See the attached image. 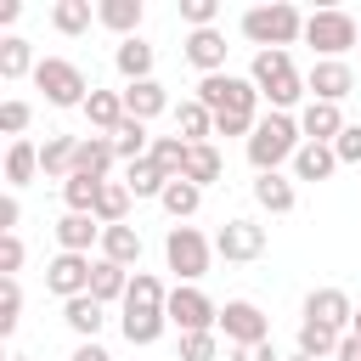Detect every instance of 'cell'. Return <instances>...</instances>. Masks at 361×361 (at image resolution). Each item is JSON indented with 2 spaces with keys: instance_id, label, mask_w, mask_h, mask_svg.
Returning <instances> with one entry per match:
<instances>
[{
  "instance_id": "cell-1",
  "label": "cell",
  "mask_w": 361,
  "mask_h": 361,
  "mask_svg": "<svg viewBox=\"0 0 361 361\" xmlns=\"http://www.w3.org/2000/svg\"><path fill=\"white\" fill-rule=\"evenodd\" d=\"M299 147H305L299 118H293V113H265V118L254 124V135H248V164H254V175H271V169L293 164Z\"/></svg>"
},
{
  "instance_id": "cell-2",
  "label": "cell",
  "mask_w": 361,
  "mask_h": 361,
  "mask_svg": "<svg viewBox=\"0 0 361 361\" xmlns=\"http://www.w3.org/2000/svg\"><path fill=\"white\" fill-rule=\"evenodd\" d=\"M248 79H254V90L271 102V113H288V107H299V96H310V90H305V73L293 68L288 51H254Z\"/></svg>"
},
{
  "instance_id": "cell-3",
  "label": "cell",
  "mask_w": 361,
  "mask_h": 361,
  "mask_svg": "<svg viewBox=\"0 0 361 361\" xmlns=\"http://www.w3.org/2000/svg\"><path fill=\"white\" fill-rule=\"evenodd\" d=\"M243 39L259 45V51H288L293 39H305V17H299V6H288V0L248 6V11H243Z\"/></svg>"
},
{
  "instance_id": "cell-4",
  "label": "cell",
  "mask_w": 361,
  "mask_h": 361,
  "mask_svg": "<svg viewBox=\"0 0 361 361\" xmlns=\"http://www.w3.org/2000/svg\"><path fill=\"white\" fill-rule=\"evenodd\" d=\"M305 45L316 51V62H344V51H361V23L338 6L310 11L305 17Z\"/></svg>"
},
{
  "instance_id": "cell-5",
  "label": "cell",
  "mask_w": 361,
  "mask_h": 361,
  "mask_svg": "<svg viewBox=\"0 0 361 361\" xmlns=\"http://www.w3.org/2000/svg\"><path fill=\"white\" fill-rule=\"evenodd\" d=\"M34 85L45 90V102L51 107H85L90 102V79H85V68L79 62H68V56H39V68H34Z\"/></svg>"
},
{
  "instance_id": "cell-6",
  "label": "cell",
  "mask_w": 361,
  "mask_h": 361,
  "mask_svg": "<svg viewBox=\"0 0 361 361\" xmlns=\"http://www.w3.org/2000/svg\"><path fill=\"white\" fill-rule=\"evenodd\" d=\"M164 259H169V271H175L180 282H197V276H209L214 243H209L197 226H169V237H164Z\"/></svg>"
},
{
  "instance_id": "cell-7",
  "label": "cell",
  "mask_w": 361,
  "mask_h": 361,
  "mask_svg": "<svg viewBox=\"0 0 361 361\" xmlns=\"http://www.w3.org/2000/svg\"><path fill=\"white\" fill-rule=\"evenodd\" d=\"M164 310H169V322H175L180 333H214V327H220V305H214L197 282H175Z\"/></svg>"
},
{
  "instance_id": "cell-8",
  "label": "cell",
  "mask_w": 361,
  "mask_h": 361,
  "mask_svg": "<svg viewBox=\"0 0 361 361\" xmlns=\"http://www.w3.org/2000/svg\"><path fill=\"white\" fill-rule=\"evenodd\" d=\"M214 254H220L226 265H248V259H259V254H265V226L248 220V214L226 220V226L214 231Z\"/></svg>"
},
{
  "instance_id": "cell-9",
  "label": "cell",
  "mask_w": 361,
  "mask_h": 361,
  "mask_svg": "<svg viewBox=\"0 0 361 361\" xmlns=\"http://www.w3.org/2000/svg\"><path fill=\"white\" fill-rule=\"evenodd\" d=\"M220 333H226V344H265L271 338V316L254 299H226L220 305Z\"/></svg>"
},
{
  "instance_id": "cell-10",
  "label": "cell",
  "mask_w": 361,
  "mask_h": 361,
  "mask_svg": "<svg viewBox=\"0 0 361 361\" xmlns=\"http://www.w3.org/2000/svg\"><path fill=\"white\" fill-rule=\"evenodd\" d=\"M90 254H56L51 265H45V288L68 305V299H79V293H90Z\"/></svg>"
},
{
  "instance_id": "cell-11",
  "label": "cell",
  "mask_w": 361,
  "mask_h": 361,
  "mask_svg": "<svg viewBox=\"0 0 361 361\" xmlns=\"http://www.w3.org/2000/svg\"><path fill=\"white\" fill-rule=\"evenodd\" d=\"M305 322H322V327H333V333H350L355 305H350L344 288H310V293H305Z\"/></svg>"
},
{
  "instance_id": "cell-12",
  "label": "cell",
  "mask_w": 361,
  "mask_h": 361,
  "mask_svg": "<svg viewBox=\"0 0 361 361\" xmlns=\"http://www.w3.org/2000/svg\"><path fill=\"white\" fill-rule=\"evenodd\" d=\"M305 90H310V102H344L350 90H355V68L350 62H316L310 73H305Z\"/></svg>"
},
{
  "instance_id": "cell-13",
  "label": "cell",
  "mask_w": 361,
  "mask_h": 361,
  "mask_svg": "<svg viewBox=\"0 0 361 361\" xmlns=\"http://www.w3.org/2000/svg\"><path fill=\"white\" fill-rule=\"evenodd\" d=\"M186 62L209 79V73H226V34L220 28H192L186 34Z\"/></svg>"
},
{
  "instance_id": "cell-14",
  "label": "cell",
  "mask_w": 361,
  "mask_h": 361,
  "mask_svg": "<svg viewBox=\"0 0 361 361\" xmlns=\"http://www.w3.org/2000/svg\"><path fill=\"white\" fill-rule=\"evenodd\" d=\"M299 130H305V141L333 147V141L344 135V113H338L333 102H305V107H299Z\"/></svg>"
},
{
  "instance_id": "cell-15",
  "label": "cell",
  "mask_w": 361,
  "mask_h": 361,
  "mask_svg": "<svg viewBox=\"0 0 361 361\" xmlns=\"http://www.w3.org/2000/svg\"><path fill=\"white\" fill-rule=\"evenodd\" d=\"M118 164L113 152V135H79V152H73V175H90V180H107V169Z\"/></svg>"
},
{
  "instance_id": "cell-16",
  "label": "cell",
  "mask_w": 361,
  "mask_h": 361,
  "mask_svg": "<svg viewBox=\"0 0 361 361\" xmlns=\"http://www.w3.org/2000/svg\"><path fill=\"white\" fill-rule=\"evenodd\" d=\"M141 17H147L141 0H102V6H96V23L113 28L118 39H135V34H141Z\"/></svg>"
},
{
  "instance_id": "cell-17",
  "label": "cell",
  "mask_w": 361,
  "mask_h": 361,
  "mask_svg": "<svg viewBox=\"0 0 361 361\" xmlns=\"http://www.w3.org/2000/svg\"><path fill=\"white\" fill-rule=\"evenodd\" d=\"M124 113L130 118H158V113H169V90L158 85V79H141V85H124Z\"/></svg>"
},
{
  "instance_id": "cell-18",
  "label": "cell",
  "mask_w": 361,
  "mask_h": 361,
  "mask_svg": "<svg viewBox=\"0 0 361 361\" xmlns=\"http://www.w3.org/2000/svg\"><path fill=\"white\" fill-rule=\"evenodd\" d=\"M85 118H90V130H96V135H113V130L130 118V113H124V90H90Z\"/></svg>"
},
{
  "instance_id": "cell-19",
  "label": "cell",
  "mask_w": 361,
  "mask_h": 361,
  "mask_svg": "<svg viewBox=\"0 0 361 361\" xmlns=\"http://www.w3.org/2000/svg\"><path fill=\"white\" fill-rule=\"evenodd\" d=\"M56 243H62V254H90V243H102V220L96 214H62Z\"/></svg>"
},
{
  "instance_id": "cell-20",
  "label": "cell",
  "mask_w": 361,
  "mask_h": 361,
  "mask_svg": "<svg viewBox=\"0 0 361 361\" xmlns=\"http://www.w3.org/2000/svg\"><path fill=\"white\" fill-rule=\"evenodd\" d=\"M102 259H113V265H141V231L124 220V226H102Z\"/></svg>"
},
{
  "instance_id": "cell-21",
  "label": "cell",
  "mask_w": 361,
  "mask_h": 361,
  "mask_svg": "<svg viewBox=\"0 0 361 361\" xmlns=\"http://www.w3.org/2000/svg\"><path fill=\"white\" fill-rule=\"evenodd\" d=\"M130 276H135V271H124V265H113V259H96V271H90V299H96V305H124Z\"/></svg>"
},
{
  "instance_id": "cell-22",
  "label": "cell",
  "mask_w": 361,
  "mask_h": 361,
  "mask_svg": "<svg viewBox=\"0 0 361 361\" xmlns=\"http://www.w3.org/2000/svg\"><path fill=\"white\" fill-rule=\"evenodd\" d=\"M113 68L124 73V85H141V79H152V45L135 34V39H118V51H113Z\"/></svg>"
},
{
  "instance_id": "cell-23",
  "label": "cell",
  "mask_w": 361,
  "mask_h": 361,
  "mask_svg": "<svg viewBox=\"0 0 361 361\" xmlns=\"http://www.w3.org/2000/svg\"><path fill=\"white\" fill-rule=\"evenodd\" d=\"M175 135L180 141H192V147H203L209 135H214V113L192 96V102H175Z\"/></svg>"
},
{
  "instance_id": "cell-24",
  "label": "cell",
  "mask_w": 361,
  "mask_h": 361,
  "mask_svg": "<svg viewBox=\"0 0 361 361\" xmlns=\"http://www.w3.org/2000/svg\"><path fill=\"white\" fill-rule=\"evenodd\" d=\"M254 203H259L265 214H288V209L299 203V192H293V180H288L282 169H271V175L254 180Z\"/></svg>"
},
{
  "instance_id": "cell-25",
  "label": "cell",
  "mask_w": 361,
  "mask_h": 361,
  "mask_svg": "<svg viewBox=\"0 0 361 361\" xmlns=\"http://www.w3.org/2000/svg\"><path fill=\"white\" fill-rule=\"evenodd\" d=\"M118 327H124V338H130V344H141V350H147V344H158V338H164L169 310H130V305H124Z\"/></svg>"
},
{
  "instance_id": "cell-26",
  "label": "cell",
  "mask_w": 361,
  "mask_h": 361,
  "mask_svg": "<svg viewBox=\"0 0 361 361\" xmlns=\"http://www.w3.org/2000/svg\"><path fill=\"white\" fill-rule=\"evenodd\" d=\"M333 169H338V152L322 147V141H305V147L293 152V180H327Z\"/></svg>"
},
{
  "instance_id": "cell-27",
  "label": "cell",
  "mask_w": 361,
  "mask_h": 361,
  "mask_svg": "<svg viewBox=\"0 0 361 361\" xmlns=\"http://www.w3.org/2000/svg\"><path fill=\"white\" fill-rule=\"evenodd\" d=\"M62 322H68V327L90 344V338L102 333V322H107V305H96L90 293H79V299H68V305H62Z\"/></svg>"
},
{
  "instance_id": "cell-28",
  "label": "cell",
  "mask_w": 361,
  "mask_h": 361,
  "mask_svg": "<svg viewBox=\"0 0 361 361\" xmlns=\"http://www.w3.org/2000/svg\"><path fill=\"white\" fill-rule=\"evenodd\" d=\"M34 175H39V147L23 135V141H11V147H6V186L17 192V186H28Z\"/></svg>"
},
{
  "instance_id": "cell-29",
  "label": "cell",
  "mask_w": 361,
  "mask_h": 361,
  "mask_svg": "<svg viewBox=\"0 0 361 361\" xmlns=\"http://www.w3.org/2000/svg\"><path fill=\"white\" fill-rule=\"evenodd\" d=\"M220 175H226V158H220L214 141H203V147L186 152V175H180V180H192V186H214Z\"/></svg>"
},
{
  "instance_id": "cell-30",
  "label": "cell",
  "mask_w": 361,
  "mask_h": 361,
  "mask_svg": "<svg viewBox=\"0 0 361 361\" xmlns=\"http://www.w3.org/2000/svg\"><path fill=\"white\" fill-rule=\"evenodd\" d=\"M338 344H344V333H333V327H322V322H299V355H310V361H338Z\"/></svg>"
},
{
  "instance_id": "cell-31",
  "label": "cell",
  "mask_w": 361,
  "mask_h": 361,
  "mask_svg": "<svg viewBox=\"0 0 361 361\" xmlns=\"http://www.w3.org/2000/svg\"><path fill=\"white\" fill-rule=\"evenodd\" d=\"M73 152H79V135H45V147H39V169L56 175V180H68V175H73Z\"/></svg>"
},
{
  "instance_id": "cell-32",
  "label": "cell",
  "mask_w": 361,
  "mask_h": 361,
  "mask_svg": "<svg viewBox=\"0 0 361 361\" xmlns=\"http://www.w3.org/2000/svg\"><path fill=\"white\" fill-rule=\"evenodd\" d=\"M130 203H135V197H130L124 180H102V192H96V220H102V226H124V220H130Z\"/></svg>"
},
{
  "instance_id": "cell-33",
  "label": "cell",
  "mask_w": 361,
  "mask_h": 361,
  "mask_svg": "<svg viewBox=\"0 0 361 361\" xmlns=\"http://www.w3.org/2000/svg\"><path fill=\"white\" fill-rule=\"evenodd\" d=\"M90 23H96V6H90V0H56V6H51V28L68 34V39L85 34Z\"/></svg>"
},
{
  "instance_id": "cell-34",
  "label": "cell",
  "mask_w": 361,
  "mask_h": 361,
  "mask_svg": "<svg viewBox=\"0 0 361 361\" xmlns=\"http://www.w3.org/2000/svg\"><path fill=\"white\" fill-rule=\"evenodd\" d=\"M39 62H34V45L23 39V34H6L0 39V79H23V73H34Z\"/></svg>"
},
{
  "instance_id": "cell-35",
  "label": "cell",
  "mask_w": 361,
  "mask_h": 361,
  "mask_svg": "<svg viewBox=\"0 0 361 361\" xmlns=\"http://www.w3.org/2000/svg\"><path fill=\"white\" fill-rule=\"evenodd\" d=\"M124 186H130V197H164L169 175H164L152 158H141V164H124Z\"/></svg>"
},
{
  "instance_id": "cell-36",
  "label": "cell",
  "mask_w": 361,
  "mask_h": 361,
  "mask_svg": "<svg viewBox=\"0 0 361 361\" xmlns=\"http://www.w3.org/2000/svg\"><path fill=\"white\" fill-rule=\"evenodd\" d=\"M158 203H164V214L180 226V220H192V214H197V203H203V186H192V180H169Z\"/></svg>"
},
{
  "instance_id": "cell-37",
  "label": "cell",
  "mask_w": 361,
  "mask_h": 361,
  "mask_svg": "<svg viewBox=\"0 0 361 361\" xmlns=\"http://www.w3.org/2000/svg\"><path fill=\"white\" fill-rule=\"evenodd\" d=\"M124 305H130V310H164V305H169V288H164L152 271H135V276H130Z\"/></svg>"
},
{
  "instance_id": "cell-38",
  "label": "cell",
  "mask_w": 361,
  "mask_h": 361,
  "mask_svg": "<svg viewBox=\"0 0 361 361\" xmlns=\"http://www.w3.org/2000/svg\"><path fill=\"white\" fill-rule=\"evenodd\" d=\"M113 152H118L124 164H141V158L152 152V141H147V124H141V118H124V124L113 130Z\"/></svg>"
},
{
  "instance_id": "cell-39",
  "label": "cell",
  "mask_w": 361,
  "mask_h": 361,
  "mask_svg": "<svg viewBox=\"0 0 361 361\" xmlns=\"http://www.w3.org/2000/svg\"><path fill=\"white\" fill-rule=\"evenodd\" d=\"M186 152H192V141H180V135H158L147 158H152V164H158L169 180H180V175H186Z\"/></svg>"
},
{
  "instance_id": "cell-40",
  "label": "cell",
  "mask_w": 361,
  "mask_h": 361,
  "mask_svg": "<svg viewBox=\"0 0 361 361\" xmlns=\"http://www.w3.org/2000/svg\"><path fill=\"white\" fill-rule=\"evenodd\" d=\"M96 192H102V180H90V175H68V180H62V203H68V214H96Z\"/></svg>"
},
{
  "instance_id": "cell-41",
  "label": "cell",
  "mask_w": 361,
  "mask_h": 361,
  "mask_svg": "<svg viewBox=\"0 0 361 361\" xmlns=\"http://www.w3.org/2000/svg\"><path fill=\"white\" fill-rule=\"evenodd\" d=\"M28 118H34V107H28L23 96H6V102H0V130H6L11 141H23V130H28Z\"/></svg>"
},
{
  "instance_id": "cell-42",
  "label": "cell",
  "mask_w": 361,
  "mask_h": 361,
  "mask_svg": "<svg viewBox=\"0 0 361 361\" xmlns=\"http://www.w3.org/2000/svg\"><path fill=\"white\" fill-rule=\"evenodd\" d=\"M17 322H23V288H17V276H6L0 282V333H17Z\"/></svg>"
},
{
  "instance_id": "cell-43",
  "label": "cell",
  "mask_w": 361,
  "mask_h": 361,
  "mask_svg": "<svg viewBox=\"0 0 361 361\" xmlns=\"http://www.w3.org/2000/svg\"><path fill=\"white\" fill-rule=\"evenodd\" d=\"M220 350V327L214 333H180V361H214Z\"/></svg>"
},
{
  "instance_id": "cell-44",
  "label": "cell",
  "mask_w": 361,
  "mask_h": 361,
  "mask_svg": "<svg viewBox=\"0 0 361 361\" xmlns=\"http://www.w3.org/2000/svg\"><path fill=\"white\" fill-rule=\"evenodd\" d=\"M220 17V0H180V23L186 28H214Z\"/></svg>"
},
{
  "instance_id": "cell-45",
  "label": "cell",
  "mask_w": 361,
  "mask_h": 361,
  "mask_svg": "<svg viewBox=\"0 0 361 361\" xmlns=\"http://www.w3.org/2000/svg\"><path fill=\"white\" fill-rule=\"evenodd\" d=\"M17 271H23V237L6 231L0 237V276H17Z\"/></svg>"
},
{
  "instance_id": "cell-46",
  "label": "cell",
  "mask_w": 361,
  "mask_h": 361,
  "mask_svg": "<svg viewBox=\"0 0 361 361\" xmlns=\"http://www.w3.org/2000/svg\"><path fill=\"white\" fill-rule=\"evenodd\" d=\"M333 152H338V164H361V124H344V135L333 141Z\"/></svg>"
},
{
  "instance_id": "cell-47",
  "label": "cell",
  "mask_w": 361,
  "mask_h": 361,
  "mask_svg": "<svg viewBox=\"0 0 361 361\" xmlns=\"http://www.w3.org/2000/svg\"><path fill=\"white\" fill-rule=\"evenodd\" d=\"M226 361H276V344H271V338H265V344H231Z\"/></svg>"
},
{
  "instance_id": "cell-48",
  "label": "cell",
  "mask_w": 361,
  "mask_h": 361,
  "mask_svg": "<svg viewBox=\"0 0 361 361\" xmlns=\"http://www.w3.org/2000/svg\"><path fill=\"white\" fill-rule=\"evenodd\" d=\"M17 220H23V203H17V192H6V197H0V237L17 231Z\"/></svg>"
},
{
  "instance_id": "cell-49",
  "label": "cell",
  "mask_w": 361,
  "mask_h": 361,
  "mask_svg": "<svg viewBox=\"0 0 361 361\" xmlns=\"http://www.w3.org/2000/svg\"><path fill=\"white\" fill-rule=\"evenodd\" d=\"M68 361H113V355H107V350H102V344H96V338H90V344H79V350H73V355H68Z\"/></svg>"
},
{
  "instance_id": "cell-50",
  "label": "cell",
  "mask_w": 361,
  "mask_h": 361,
  "mask_svg": "<svg viewBox=\"0 0 361 361\" xmlns=\"http://www.w3.org/2000/svg\"><path fill=\"white\" fill-rule=\"evenodd\" d=\"M338 361H361V333H344V344H338Z\"/></svg>"
},
{
  "instance_id": "cell-51",
  "label": "cell",
  "mask_w": 361,
  "mask_h": 361,
  "mask_svg": "<svg viewBox=\"0 0 361 361\" xmlns=\"http://www.w3.org/2000/svg\"><path fill=\"white\" fill-rule=\"evenodd\" d=\"M350 333H361V310H355V322H350Z\"/></svg>"
},
{
  "instance_id": "cell-52",
  "label": "cell",
  "mask_w": 361,
  "mask_h": 361,
  "mask_svg": "<svg viewBox=\"0 0 361 361\" xmlns=\"http://www.w3.org/2000/svg\"><path fill=\"white\" fill-rule=\"evenodd\" d=\"M6 361H34V355H6Z\"/></svg>"
},
{
  "instance_id": "cell-53",
  "label": "cell",
  "mask_w": 361,
  "mask_h": 361,
  "mask_svg": "<svg viewBox=\"0 0 361 361\" xmlns=\"http://www.w3.org/2000/svg\"><path fill=\"white\" fill-rule=\"evenodd\" d=\"M288 361H310V355H288Z\"/></svg>"
}]
</instances>
